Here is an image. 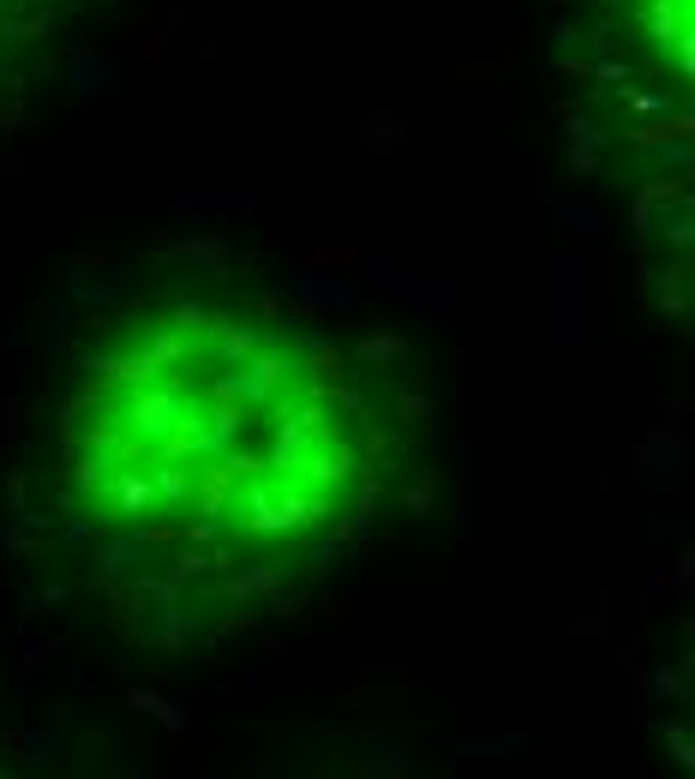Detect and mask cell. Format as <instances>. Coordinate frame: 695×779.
Masks as SVG:
<instances>
[{
	"instance_id": "obj_2",
	"label": "cell",
	"mask_w": 695,
	"mask_h": 779,
	"mask_svg": "<svg viewBox=\"0 0 695 779\" xmlns=\"http://www.w3.org/2000/svg\"><path fill=\"white\" fill-rule=\"evenodd\" d=\"M636 42L654 48L660 72L690 78V0H636Z\"/></svg>"
},
{
	"instance_id": "obj_1",
	"label": "cell",
	"mask_w": 695,
	"mask_h": 779,
	"mask_svg": "<svg viewBox=\"0 0 695 779\" xmlns=\"http://www.w3.org/2000/svg\"><path fill=\"white\" fill-rule=\"evenodd\" d=\"M390 420L372 372L306 324L174 300L96 336L60 396L72 522L168 564H288L378 498Z\"/></svg>"
},
{
	"instance_id": "obj_3",
	"label": "cell",
	"mask_w": 695,
	"mask_h": 779,
	"mask_svg": "<svg viewBox=\"0 0 695 779\" xmlns=\"http://www.w3.org/2000/svg\"><path fill=\"white\" fill-rule=\"evenodd\" d=\"M6 6H18V0H0V18H6Z\"/></svg>"
}]
</instances>
